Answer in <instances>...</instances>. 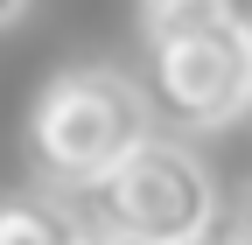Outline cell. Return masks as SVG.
<instances>
[{"mask_svg": "<svg viewBox=\"0 0 252 245\" xmlns=\"http://www.w3.org/2000/svg\"><path fill=\"white\" fill-rule=\"evenodd\" d=\"M154 105L147 84H133L112 63H84L42 84L28 112V154L56 189H98L112 168H126L147 147Z\"/></svg>", "mask_w": 252, "mask_h": 245, "instance_id": "1", "label": "cell"}, {"mask_svg": "<svg viewBox=\"0 0 252 245\" xmlns=\"http://www.w3.org/2000/svg\"><path fill=\"white\" fill-rule=\"evenodd\" d=\"M147 21V105L182 133H210L252 112V56L224 7H140Z\"/></svg>", "mask_w": 252, "mask_h": 245, "instance_id": "2", "label": "cell"}, {"mask_svg": "<svg viewBox=\"0 0 252 245\" xmlns=\"http://www.w3.org/2000/svg\"><path fill=\"white\" fill-rule=\"evenodd\" d=\"M98 238L119 245H203L217 231V189L203 161L175 140H147L126 168H112L91 189Z\"/></svg>", "mask_w": 252, "mask_h": 245, "instance_id": "3", "label": "cell"}, {"mask_svg": "<svg viewBox=\"0 0 252 245\" xmlns=\"http://www.w3.org/2000/svg\"><path fill=\"white\" fill-rule=\"evenodd\" d=\"M0 245H84V231L49 196H7L0 203Z\"/></svg>", "mask_w": 252, "mask_h": 245, "instance_id": "4", "label": "cell"}, {"mask_svg": "<svg viewBox=\"0 0 252 245\" xmlns=\"http://www.w3.org/2000/svg\"><path fill=\"white\" fill-rule=\"evenodd\" d=\"M224 14H231V28H238V42H245V56H252V0H231Z\"/></svg>", "mask_w": 252, "mask_h": 245, "instance_id": "5", "label": "cell"}, {"mask_svg": "<svg viewBox=\"0 0 252 245\" xmlns=\"http://www.w3.org/2000/svg\"><path fill=\"white\" fill-rule=\"evenodd\" d=\"M203 245H252V231H245V224H231V231H210Z\"/></svg>", "mask_w": 252, "mask_h": 245, "instance_id": "6", "label": "cell"}, {"mask_svg": "<svg viewBox=\"0 0 252 245\" xmlns=\"http://www.w3.org/2000/svg\"><path fill=\"white\" fill-rule=\"evenodd\" d=\"M14 21H28V7L21 0H0V28H14Z\"/></svg>", "mask_w": 252, "mask_h": 245, "instance_id": "7", "label": "cell"}, {"mask_svg": "<svg viewBox=\"0 0 252 245\" xmlns=\"http://www.w3.org/2000/svg\"><path fill=\"white\" fill-rule=\"evenodd\" d=\"M84 245H119V238H98V231H91V238H84Z\"/></svg>", "mask_w": 252, "mask_h": 245, "instance_id": "8", "label": "cell"}, {"mask_svg": "<svg viewBox=\"0 0 252 245\" xmlns=\"http://www.w3.org/2000/svg\"><path fill=\"white\" fill-rule=\"evenodd\" d=\"M245 231H252V203H245Z\"/></svg>", "mask_w": 252, "mask_h": 245, "instance_id": "9", "label": "cell"}, {"mask_svg": "<svg viewBox=\"0 0 252 245\" xmlns=\"http://www.w3.org/2000/svg\"><path fill=\"white\" fill-rule=\"evenodd\" d=\"M245 119H252V112H245Z\"/></svg>", "mask_w": 252, "mask_h": 245, "instance_id": "10", "label": "cell"}]
</instances>
